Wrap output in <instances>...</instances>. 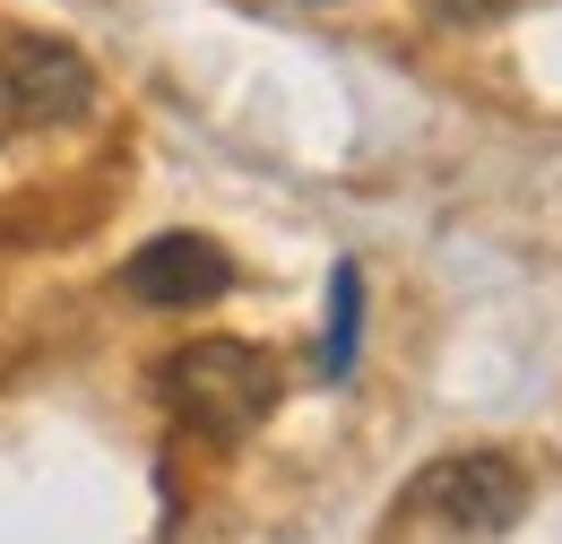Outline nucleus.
<instances>
[{
	"label": "nucleus",
	"instance_id": "1",
	"mask_svg": "<svg viewBox=\"0 0 562 544\" xmlns=\"http://www.w3.org/2000/svg\"><path fill=\"white\" fill-rule=\"evenodd\" d=\"M156 398H165V415H173L182 432H200V441H216V450H234V441H251V432L278 415L285 381H278V363H269L260 345H243V338H191V345H173V354L156 363Z\"/></svg>",
	"mask_w": 562,
	"mask_h": 544
},
{
	"label": "nucleus",
	"instance_id": "2",
	"mask_svg": "<svg viewBox=\"0 0 562 544\" xmlns=\"http://www.w3.org/2000/svg\"><path fill=\"white\" fill-rule=\"evenodd\" d=\"M407 510L450 519L459 536H502V528L528 510V476H519V458H502V450H459V458H432V467L407 484Z\"/></svg>",
	"mask_w": 562,
	"mask_h": 544
},
{
	"label": "nucleus",
	"instance_id": "3",
	"mask_svg": "<svg viewBox=\"0 0 562 544\" xmlns=\"http://www.w3.org/2000/svg\"><path fill=\"white\" fill-rule=\"evenodd\" d=\"M0 87L18 131H61L78 113H95V69L61 35H0Z\"/></svg>",
	"mask_w": 562,
	"mask_h": 544
},
{
	"label": "nucleus",
	"instance_id": "4",
	"mask_svg": "<svg viewBox=\"0 0 562 544\" xmlns=\"http://www.w3.org/2000/svg\"><path fill=\"white\" fill-rule=\"evenodd\" d=\"M122 294L147 303V311H209V303L234 294V260L209 234H156L122 260Z\"/></svg>",
	"mask_w": 562,
	"mask_h": 544
},
{
	"label": "nucleus",
	"instance_id": "5",
	"mask_svg": "<svg viewBox=\"0 0 562 544\" xmlns=\"http://www.w3.org/2000/svg\"><path fill=\"white\" fill-rule=\"evenodd\" d=\"M355 345H363V269L338 260V269H329V338H321V372H329V381L355 372Z\"/></svg>",
	"mask_w": 562,
	"mask_h": 544
},
{
	"label": "nucleus",
	"instance_id": "6",
	"mask_svg": "<svg viewBox=\"0 0 562 544\" xmlns=\"http://www.w3.org/2000/svg\"><path fill=\"white\" fill-rule=\"evenodd\" d=\"M9 131H18V113H9V87H0V138H9Z\"/></svg>",
	"mask_w": 562,
	"mask_h": 544
}]
</instances>
